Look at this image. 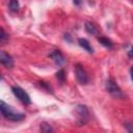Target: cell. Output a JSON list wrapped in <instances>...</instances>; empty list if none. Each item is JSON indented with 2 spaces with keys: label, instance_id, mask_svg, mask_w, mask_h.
Returning a JSON list of instances; mask_svg holds the SVG:
<instances>
[{
  "label": "cell",
  "instance_id": "6da1fadb",
  "mask_svg": "<svg viewBox=\"0 0 133 133\" xmlns=\"http://www.w3.org/2000/svg\"><path fill=\"white\" fill-rule=\"evenodd\" d=\"M0 110L2 113V116L8 121H12V122H20L22 119L25 118V114L21 113V112H17L12 109V107H10L8 104H6L4 101L0 102Z\"/></svg>",
  "mask_w": 133,
  "mask_h": 133
},
{
  "label": "cell",
  "instance_id": "7a4b0ae2",
  "mask_svg": "<svg viewBox=\"0 0 133 133\" xmlns=\"http://www.w3.org/2000/svg\"><path fill=\"white\" fill-rule=\"evenodd\" d=\"M75 116L78 126H83L87 124L90 119V112L88 110V107L83 104L77 105L75 108Z\"/></svg>",
  "mask_w": 133,
  "mask_h": 133
},
{
  "label": "cell",
  "instance_id": "3957f363",
  "mask_svg": "<svg viewBox=\"0 0 133 133\" xmlns=\"http://www.w3.org/2000/svg\"><path fill=\"white\" fill-rule=\"evenodd\" d=\"M105 87H106V90L108 91V94H110L113 98L121 99V98H124V97H125L123 90L121 89V87L117 85V83H116L112 78H109V79L106 81Z\"/></svg>",
  "mask_w": 133,
  "mask_h": 133
},
{
  "label": "cell",
  "instance_id": "277c9868",
  "mask_svg": "<svg viewBox=\"0 0 133 133\" xmlns=\"http://www.w3.org/2000/svg\"><path fill=\"white\" fill-rule=\"evenodd\" d=\"M11 91L15 95V97H17L18 100H20V102H22L25 105H29L31 103L30 97L29 95L20 86H11Z\"/></svg>",
  "mask_w": 133,
  "mask_h": 133
},
{
  "label": "cell",
  "instance_id": "5b68a950",
  "mask_svg": "<svg viewBox=\"0 0 133 133\" xmlns=\"http://www.w3.org/2000/svg\"><path fill=\"white\" fill-rule=\"evenodd\" d=\"M75 76H76V79H77L79 84H87L89 81V78H88L86 71L79 63H77L75 65Z\"/></svg>",
  "mask_w": 133,
  "mask_h": 133
},
{
  "label": "cell",
  "instance_id": "8992f818",
  "mask_svg": "<svg viewBox=\"0 0 133 133\" xmlns=\"http://www.w3.org/2000/svg\"><path fill=\"white\" fill-rule=\"evenodd\" d=\"M49 57L57 64V65H62L64 62H65V58H64V56H63V54L59 51V50H53V51H51L50 52V54H49Z\"/></svg>",
  "mask_w": 133,
  "mask_h": 133
},
{
  "label": "cell",
  "instance_id": "52a82bcc",
  "mask_svg": "<svg viewBox=\"0 0 133 133\" xmlns=\"http://www.w3.org/2000/svg\"><path fill=\"white\" fill-rule=\"evenodd\" d=\"M0 62L5 68H12L14 66V59H12V57L8 53H6L4 51L0 52Z\"/></svg>",
  "mask_w": 133,
  "mask_h": 133
},
{
  "label": "cell",
  "instance_id": "ba28073f",
  "mask_svg": "<svg viewBox=\"0 0 133 133\" xmlns=\"http://www.w3.org/2000/svg\"><path fill=\"white\" fill-rule=\"evenodd\" d=\"M78 44L81 48H83L85 51H87L88 53H94V50H92V47L90 46L89 42L85 38H78Z\"/></svg>",
  "mask_w": 133,
  "mask_h": 133
},
{
  "label": "cell",
  "instance_id": "9c48e42d",
  "mask_svg": "<svg viewBox=\"0 0 133 133\" xmlns=\"http://www.w3.org/2000/svg\"><path fill=\"white\" fill-rule=\"evenodd\" d=\"M98 41L100 42V44H102L104 47H106V48H108V49H110V48L113 47V44H112L111 39H109L108 37H105V36H99V37H98Z\"/></svg>",
  "mask_w": 133,
  "mask_h": 133
},
{
  "label": "cell",
  "instance_id": "30bf717a",
  "mask_svg": "<svg viewBox=\"0 0 133 133\" xmlns=\"http://www.w3.org/2000/svg\"><path fill=\"white\" fill-rule=\"evenodd\" d=\"M84 28H85L86 32L89 33V34H97V32H98L96 26L90 22H86L85 25H84Z\"/></svg>",
  "mask_w": 133,
  "mask_h": 133
},
{
  "label": "cell",
  "instance_id": "8fae6325",
  "mask_svg": "<svg viewBox=\"0 0 133 133\" xmlns=\"http://www.w3.org/2000/svg\"><path fill=\"white\" fill-rule=\"evenodd\" d=\"M8 7L11 11H18L19 8H20V3H19L18 0H9Z\"/></svg>",
  "mask_w": 133,
  "mask_h": 133
},
{
  "label": "cell",
  "instance_id": "7c38bea8",
  "mask_svg": "<svg viewBox=\"0 0 133 133\" xmlns=\"http://www.w3.org/2000/svg\"><path fill=\"white\" fill-rule=\"evenodd\" d=\"M41 131L42 132H45V133H50V132H53L54 130H53V128L49 124L43 123V124H41Z\"/></svg>",
  "mask_w": 133,
  "mask_h": 133
},
{
  "label": "cell",
  "instance_id": "4fadbf2b",
  "mask_svg": "<svg viewBox=\"0 0 133 133\" xmlns=\"http://www.w3.org/2000/svg\"><path fill=\"white\" fill-rule=\"evenodd\" d=\"M7 39H8V34H7V33L5 32V30L1 27V29H0V41H1L2 44H4Z\"/></svg>",
  "mask_w": 133,
  "mask_h": 133
},
{
  "label": "cell",
  "instance_id": "5bb4252c",
  "mask_svg": "<svg viewBox=\"0 0 133 133\" xmlns=\"http://www.w3.org/2000/svg\"><path fill=\"white\" fill-rule=\"evenodd\" d=\"M56 77H57V79H58V80H60L61 82H63V81H64V79H65L64 71H63V70H59V71L56 73Z\"/></svg>",
  "mask_w": 133,
  "mask_h": 133
},
{
  "label": "cell",
  "instance_id": "9a60e30c",
  "mask_svg": "<svg viewBox=\"0 0 133 133\" xmlns=\"http://www.w3.org/2000/svg\"><path fill=\"white\" fill-rule=\"evenodd\" d=\"M124 127H125V129H126L128 132H131V133H133V122H129V123H126V124L124 125Z\"/></svg>",
  "mask_w": 133,
  "mask_h": 133
},
{
  "label": "cell",
  "instance_id": "2e32d148",
  "mask_svg": "<svg viewBox=\"0 0 133 133\" xmlns=\"http://www.w3.org/2000/svg\"><path fill=\"white\" fill-rule=\"evenodd\" d=\"M128 56H129L130 58H132V59H133V46H131L130 50L128 51Z\"/></svg>",
  "mask_w": 133,
  "mask_h": 133
},
{
  "label": "cell",
  "instance_id": "e0dca14e",
  "mask_svg": "<svg viewBox=\"0 0 133 133\" xmlns=\"http://www.w3.org/2000/svg\"><path fill=\"white\" fill-rule=\"evenodd\" d=\"M81 2H82V0H73V3L75 5H77V6H79L81 4Z\"/></svg>",
  "mask_w": 133,
  "mask_h": 133
},
{
  "label": "cell",
  "instance_id": "ac0fdd59",
  "mask_svg": "<svg viewBox=\"0 0 133 133\" xmlns=\"http://www.w3.org/2000/svg\"><path fill=\"white\" fill-rule=\"evenodd\" d=\"M130 77H131V80L133 82V66H131V69H130Z\"/></svg>",
  "mask_w": 133,
  "mask_h": 133
}]
</instances>
